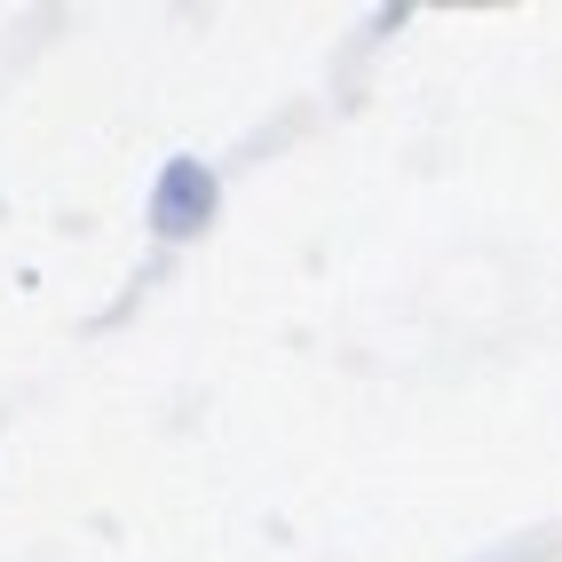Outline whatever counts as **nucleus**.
<instances>
[{
  "label": "nucleus",
  "instance_id": "f257e3e1",
  "mask_svg": "<svg viewBox=\"0 0 562 562\" xmlns=\"http://www.w3.org/2000/svg\"><path fill=\"white\" fill-rule=\"evenodd\" d=\"M214 199H222V182H214L206 159H167L159 182H151V231L159 238H199L214 222Z\"/></svg>",
  "mask_w": 562,
  "mask_h": 562
}]
</instances>
